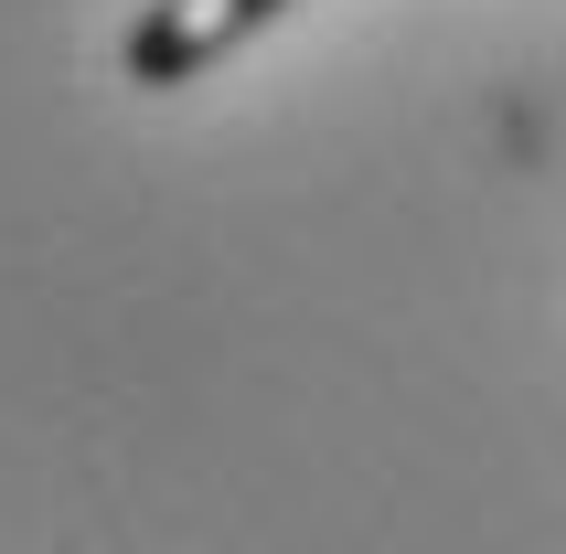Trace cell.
I'll return each instance as SVG.
<instances>
[{"mask_svg": "<svg viewBox=\"0 0 566 554\" xmlns=\"http://www.w3.org/2000/svg\"><path fill=\"white\" fill-rule=\"evenodd\" d=\"M289 0H150L128 22V86H182L214 54H235L256 22H279Z\"/></svg>", "mask_w": 566, "mask_h": 554, "instance_id": "cell-1", "label": "cell"}]
</instances>
